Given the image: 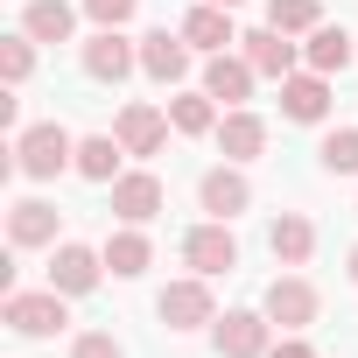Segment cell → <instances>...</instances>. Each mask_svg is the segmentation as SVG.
<instances>
[{
	"instance_id": "1",
	"label": "cell",
	"mask_w": 358,
	"mask_h": 358,
	"mask_svg": "<svg viewBox=\"0 0 358 358\" xmlns=\"http://www.w3.org/2000/svg\"><path fill=\"white\" fill-rule=\"evenodd\" d=\"M64 162H78V141H71L57 120H43V127H29V134L15 141V169L36 176V183H43V176H57Z\"/></svg>"
},
{
	"instance_id": "2",
	"label": "cell",
	"mask_w": 358,
	"mask_h": 358,
	"mask_svg": "<svg viewBox=\"0 0 358 358\" xmlns=\"http://www.w3.org/2000/svg\"><path fill=\"white\" fill-rule=\"evenodd\" d=\"M71 323V309H64V288H36V295H8V330H22V337H57Z\"/></svg>"
},
{
	"instance_id": "3",
	"label": "cell",
	"mask_w": 358,
	"mask_h": 358,
	"mask_svg": "<svg viewBox=\"0 0 358 358\" xmlns=\"http://www.w3.org/2000/svg\"><path fill=\"white\" fill-rule=\"evenodd\" d=\"M183 260H190L197 274H232V267H239V239L225 232V218H211V225H197V232L183 239Z\"/></svg>"
},
{
	"instance_id": "4",
	"label": "cell",
	"mask_w": 358,
	"mask_h": 358,
	"mask_svg": "<svg viewBox=\"0 0 358 358\" xmlns=\"http://www.w3.org/2000/svg\"><path fill=\"white\" fill-rule=\"evenodd\" d=\"M155 309H162V323H169V330H197V323H218V316H211V288H204V281H169Z\"/></svg>"
},
{
	"instance_id": "5",
	"label": "cell",
	"mask_w": 358,
	"mask_h": 358,
	"mask_svg": "<svg viewBox=\"0 0 358 358\" xmlns=\"http://www.w3.org/2000/svg\"><path fill=\"white\" fill-rule=\"evenodd\" d=\"M134 64H141V50H134V43H127L120 29H99V36L85 43V71H92L99 85H120V78H127Z\"/></svg>"
},
{
	"instance_id": "6",
	"label": "cell",
	"mask_w": 358,
	"mask_h": 358,
	"mask_svg": "<svg viewBox=\"0 0 358 358\" xmlns=\"http://www.w3.org/2000/svg\"><path fill=\"white\" fill-rule=\"evenodd\" d=\"M267 323H281V330L316 323V288H309L302 274H281V281L267 288Z\"/></svg>"
},
{
	"instance_id": "7",
	"label": "cell",
	"mask_w": 358,
	"mask_h": 358,
	"mask_svg": "<svg viewBox=\"0 0 358 358\" xmlns=\"http://www.w3.org/2000/svg\"><path fill=\"white\" fill-rule=\"evenodd\" d=\"M99 267H106V253H92V246H57V260H50V288H64V295H92V288H99Z\"/></svg>"
},
{
	"instance_id": "8",
	"label": "cell",
	"mask_w": 358,
	"mask_h": 358,
	"mask_svg": "<svg viewBox=\"0 0 358 358\" xmlns=\"http://www.w3.org/2000/svg\"><path fill=\"white\" fill-rule=\"evenodd\" d=\"M141 71H148V78H162V85H176V78L190 71V36H169V29L141 36Z\"/></svg>"
},
{
	"instance_id": "9",
	"label": "cell",
	"mask_w": 358,
	"mask_h": 358,
	"mask_svg": "<svg viewBox=\"0 0 358 358\" xmlns=\"http://www.w3.org/2000/svg\"><path fill=\"white\" fill-rule=\"evenodd\" d=\"M197 197H204V211H211V218H239V211L253 204V183H246L239 169H211L204 183H197Z\"/></svg>"
},
{
	"instance_id": "10",
	"label": "cell",
	"mask_w": 358,
	"mask_h": 358,
	"mask_svg": "<svg viewBox=\"0 0 358 358\" xmlns=\"http://www.w3.org/2000/svg\"><path fill=\"white\" fill-rule=\"evenodd\" d=\"M113 211H120L127 225H148V218L162 211V183H155L148 169H134V176H120V183H113Z\"/></svg>"
},
{
	"instance_id": "11",
	"label": "cell",
	"mask_w": 358,
	"mask_h": 358,
	"mask_svg": "<svg viewBox=\"0 0 358 358\" xmlns=\"http://www.w3.org/2000/svg\"><path fill=\"white\" fill-rule=\"evenodd\" d=\"M246 43V64L260 71V78H288L295 71V43L281 36V29H253V36H239Z\"/></svg>"
},
{
	"instance_id": "12",
	"label": "cell",
	"mask_w": 358,
	"mask_h": 358,
	"mask_svg": "<svg viewBox=\"0 0 358 358\" xmlns=\"http://www.w3.org/2000/svg\"><path fill=\"white\" fill-rule=\"evenodd\" d=\"M253 78H260V71H253L246 57H225V50H218V57H211V71H204V92H211V99H225V106H246Z\"/></svg>"
},
{
	"instance_id": "13",
	"label": "cell",
	"mask_w": 358,
	"mask_h": 358,
	"mask_svg": "<svg viewBox=\"0 0 358 358\" xmlns=\"http://www.w3.org/2000/svg\"><path fill=\"white\" fill-rule=\"evenodd\" d=\"M113 134H120V148H127V155H155V148H162V134H169V113H155V106H127Z\"/></svg>"
},
{
	"instance_id": "14",
	"label": "cell",
	"mask_w": 358,
	"mask_h": 358,
	"mask_svg": "<svg viewBox=\"0 0 358 358\" xmlns=\"http://www.w3.org/2000/svg\"><path fill=\"white\" fill-rule=\"evenodd\" d=\"M218 351H225V358H260V351H267V316L232 309V316L218 323Z\"/></svg>"
},
{
	"instance_id": "15",
	"label": "cell",
	"mask_w": 358,
	"mask_h": 358,
	"mask_svg": "<svg viewBox=\"0 0 358 358\" xmlns=\"http://www.w3.org/2000/svg\"><path fill=\"white\" fill-rule=\"evenodd\" d=\"M281 113H288V120H323V113H330V85H323V71H309V78H281Z\"/></svg>"
},
{
	"instance_id": "16",
	"label": "cell",
	"mask_w": 358,
	"mask_h": 358,
	"mask_svg": "<svg viewBox=\"0 0 358 358\" xmlns=\"http://www.w3.org/2000/svg\"><path fill=\"white\" fill-rule=\"evenodd\" d=\"M8 239H15V246H50V239H57V211L36 204V197H22V204L8 211Z\"/></svg>"
},
{
	"instance_id": "17",
	"label": "cell",
	"mask_w": 358,
	"mask_h": 358,
	"mask_svg": "<svg viewBox=\"0 0 358 358\" xmlns=\"http://www.w3.org/2000/svg\"><path fill=\"white\" fill-rule=\"evenodd\" d=\"M71 29H78V15L64 0H29V15H22V36H36V43H71Z\"/></svg>"
},
{
	"instance_id": "18",
	"label": "cell",
	"mask_w": 358,
	"mask_h": 358,
	"mask_svg": "<svg viewBox=\"0 0 358 358\" xmlns=\"http://www.w3.org/2000/svg\"><path fill=\"white\" fill-rule=\"evenodd\" d=\"M120 134H92L78 141V176H92V183H120Z\"/></svg>"
},
{
	"instance_id": "19",
	"label": "cell",
	"mask_w": 358,
	"mask_h": 358,
	"mask_svg": "<svg viewBox=\"0 0 358 358\" xmlns=\"http://www.w3.org/2000/svg\"><path fill=\"white\" fill-rule=\"evenodd\" d=\"M218 148H225L232 162H253V155L267 148V127H260V113H225V127H218Z\"/></svg>"
},
{
	"instance_id": "20",
	"label": "cell",
	"mask_w": 358,
	"mask_h": 358,
	"mask_svg": "<svg viewBox=\"0 0 358 358\" xmlns=\"http://www.w3.org/2000/svg\"><path fill=\"white\" fill-rule=\"evenodd\" d=\"M183 36H190L197 50H211V57H218L225 43H239V36H232V15H225V8H190V15H183Z\"/></svg>"
},
{
	"instance_id": "21",
	"label": "cell",
	"mask_w": 358,
	"mask_h": 358,
	"mask_svg": "<svg viewBox=\"0 0 358 358\" xmlns=\"http://www.w3.org/2000/svg\"><path fill=\"white\" fill-rule=\"evenodd\" d=\"M344 64H351V36L330 29V22H316V29H309V71L330 78V71H344Z\"/></svg>"
},
{
	"instance_id": "22",
	"label": "cell",
	"mask_w": 358,
	"mask_h": 358,
	"mask_svg": "<svg viewBox=\"0 0 358 358\" xmlns=\"http://www.w3.org/2000/svg\"><path fill=\"white\" fill-rule=\"evenodd\" d=\"M148 260H155V246H148L141 232H113V239H106V267H113L120 281H134V274H148Z\"/></svg>"
},
{
	"instance_id": "23",
	"label": "cell",
	"mask_w": 358,
	"mask_h": 358,
	"mask_svg": "<svg viewBox=\"0 0 358 358\" xmlns=\"http://www.w3.org/2000/svg\"><path fill=\"white\" fill-rule=\"evenodd\" d=\"M309 253H316V225H309V218H274V260L302 267Z\"/></svg>"
},
{
	"instance_id": "24",
	"label": "cell",
	"mask_w": 358,
	"mask_h": 358,
	"mask_svg": "<svg viewBox=\"0 0 358 358\" xmlns=\"http://www.w3.org/2000/svg\"><path fill=\"white\" fill-rule=\"evenodd\" d=\"M316 22H323L316 0H267V29H281V36H302V29H316Z\"/></svg>"
},
{
	"instance_id": "25",
	"label": "cell",
	"mask_w": 358,
	"mask_h": 358,
	"mask_svg": "<svg viewBox=\"0 0 358 358\" xmlns=\"http://www.w3.org/2000/svg\"><path fill=\"white\" fill-rule=\"evenodd\" d=\"M323 169L330 176H358V127H337V134H323Z\"/></svg>"
},
{
	"instance_id": "26",
	"label": "cell",
	"mask_w": 358,
	"mask_h": 358,
	"mask_svg": "<svg viewBox=\"0 0 358 358\" xmlns=\"http://www.w3.org/2000/svg\"><path fill=\"white\" fill-rule=\"evenodd\" d=\"M169 127H176V134H211V127H218L211 92H204V99H169Z\"/></svg>"
},
{
	"instance_id": "27",
	"label": "cell",
	"mask_w": 358,
	"mask_h": 358,
	"mask_svg": "<svg viewBox=\"0 0 358 358\" xmlns=\"http://www.w3.org/2000/svg\"><path fill=\"white\" fill-rule=\"evenodd\" d=\"M36 36H8V43H0V71H8V85H22L29 71H36V50H29Z\"/></svg>"
},
{
	"instance_id": "28",
	"label": "cell",
	"mask_w": 358,
	"mask_h": 358,
	"mask_svg": "<svg viewBox=\"0 0 358 358\" xmlns=\"http://www.w3.org/2000/svg\"><path fill=\"white\" fill-rule=\"evenodd\" d=\"M71 358H120V337H113V330H85V337L71 344Z\"/></svg>"
},
{
	"instance_id": "29",
	"label": "cell",
	"mask_w": 358,
	"mask_h": 358,
	"mask_svg": "<svg viewBox=\"0 0 358 358\" xmlns=\"http://www.w3.org/2000/svg\"><path fill=\"white\" fill-rule=\"evenodd\" d=\"M134 8H141V0H85V15H92L99 29H120V22H127Z\"/></svg>"
},
{
	"instance_id": "30",
	"label": "cell",
	"mask_w": 358,
	"mask_h": 358,
	"mask_svg": "<svg viewBox=\"0 0 358 358\" xmlns=\"http://www.w3.org/2000/svg\"><path fill=\"white\" fill-rule=\"evenodd\" d=\"M274 358H316V351H309L302 337H288V344H274Z\"/></svg>"
},
{
	"instance_id": "31",
	"label": "cell",
	"mask_w": 358,
	"mask_h": 358,
	"mask_svg": "<svg viewBox=\"0 0 358 358\" xmlns=\"http://www.w3.org/2000/svg\"><path fill=\"white\" fill-rule=\"evenodd\" d=\"M351 281H358V253H351Z\"/></svg>"
},
{
	"instance_id": "32",
	"label": "cell",
	"mask_w": 358,
	"mask_h": 358,
	"mask_svg": "<svg viewBox=\"0 0 358 358\" xmlns=\"http://www.w3.org/2000/svg\"><path fill=\"white\" fill-rule=\"evenodd\" d=\"M211 8H232V0H211Z\"/></svg>"
}]
</instances>
